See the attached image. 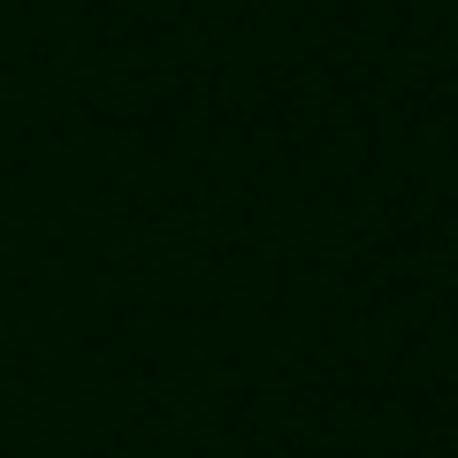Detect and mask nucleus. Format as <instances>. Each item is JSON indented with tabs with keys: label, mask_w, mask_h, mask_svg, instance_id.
<instances>
[]
</instances>
